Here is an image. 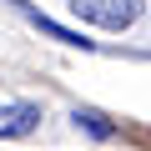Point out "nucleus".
<instances>
[{
  "instance_id": "nucleus-1",
  "label": "nucleus",
  "mask_w": 151,
  "mask_h": 151,
  "mask_svg": "<svg viewBox=\"0 0 151 151\" xmlns=\"http://www.w3.org/2000/svg\"><path fill=\"white\" fill-rule=\"evenodd\" d=\"M70 10L101 30H126L141 15V0H70Z\"/></svg>"
},
{
  "instance_id": "nucleus-2",
  "label": "nucleus",
  "mask_w": 151,
  "mask_h": 151,
  "mask_svg": "<svg viewBox=\"0 0 151 151\" xmlns=\"http://www.w3.org/2000/svg\"><path fill=\"white\" fill-rule=\"evenodd\" d=\"M35 126H40V111H35V106H25V101H20V106H0V136H15V141H20V136H30Z\"/></svg>"
},
{
  "instance_id": "nucleus-3",
  "label": "nucleus",
  "mask_w": 151,
  "mask_h": 151,
  "mask_svg": "<svg viewBox=\"0 0 151 151\" xmlns=\"http://www.w3.org/2000/svg\"><path fill=\"white\" fill-rule=\"evenodd\" d=\"M70 121H76V126H86V131H91V136H101V141H106V136H116V126H111L101 111H76Z\"/></svg>"
},
{
  "instance_id": "nucleus-4",
  "label": "nucleus",
  "mask_w": 151,
  "mask_h": 151,
  "mask_svg": "<svg viewBox=\"0 0 151 151\" xmlns=\"http://www.w3.org/2000/svg\"><path fill=\"white\" fill-rule=\"evenodd\" d=\"M35 25H40V30H45V35H55V40H60V45H81V50H86V45H91V40H81V35H76V30H60V25H55V20H45V15H35Z\"/></svg>"
},
{
  "instance_id": "nucleus-5",
  "label": "nucleus",
  "mask_w": 151,
  "mask_h": 151,
  "mask_svg": "<svg viewBox=\"0 0 151 151\" xmlns=\"http://www.w3.org/2000/svg\"><path fill=\"white\" fill-rule=\"evenodd\" d=\"M15 5H25V0H15Z\"/></svg>"
}]
</instances>
